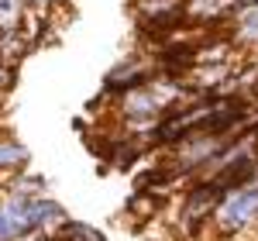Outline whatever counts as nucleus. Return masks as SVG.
Returning a JSON list of instances; mask_svg holds the SVG:
<instances>
[{"label": "nucleus", "mask_w": 258, "mask_h": 241, "mask_svg": "<svg viewBox=\"0 0 258 241\" xmlns=\"http://www.w3.org/2000/svg\"><path fill=\"white\" fill-rule=\"evenodd\" d=\"M28 241H62L59 231H38V234H31Z\"/></svg>", "instance_id": "nucleus-8"}, {"label": "nucleus", "mask_w": 258, "mask_h": 241, "mask_svg": "<svg viewBox=\"0 0 258 241\" xmlns=\"http://www.w3.org/2000/svg\"><path fill=\"white\" fill-rule=\"evenodd\" d=\"M155 76H159L155 55H152V52H131V55L117 59L110 69H107V76H103V83H100L97 103L117 100V97L127 93V90H138V86H145V83L155 80Z\"/></svg>", "instance_id": "nucleus-2"}, {"label": "nucleus", "mask_w": 258, "mask_h": 241, "mask_svg": "<svg viewBox=\"0 0 258 241\" xmlns=\"http://www.w3.org/2000/svg\"><path fill=\"white\" fill-rule=\"evenodd\" d=\"M28 165H31L28 145H24L18 135H11L7 128H0V176L7 179L11 172H21V169H28Z\"/></svg>", "instance_id": "nucleus-4"}, {"label": "nucleus", "mask_w": 258, "mask_h": 241, "mask_svg": "<svg viewBox=\"0 0 258 241\" xmlns=\"http://www.w3.org/2000/svg\"><path fill=\"white\" fill-rule=\"evenodd\" d=\"M62 238L69 241H107V234L100 231V227H93V224H83V221H73V217H66V221L55 227Z\"/></svg>", "instance_id": "nucleus-5"}, {"label": "nucleus", "mask_w": 258, "mask_h": 241, "mask_svg": "<svg viewBox=\"0 0 258 241\" xmlns=\"http://www.w3.org/2000/svg\"><path fill=\"white\" fill-rule=\"evenodd\" d=\"M0 197H4V176H0Z\"/></svg>", "instance_id": "nucleus-9"}, {"label": "nucleus", "mask_w": 258, "mask_h": 241, "mask_svg": "<svg viewBox=\"0 0 258 241\" xmlns=\"http://www.w3.org/2000/svg\"><path fill=\"white\" fill-rule=\"evenodd\" d=\"M14 80H18V66H7V62H0V100L11 93Z\"/></svg>", "instance_id": "nucleus-7"}, {"label": "nucleus", "mask_w": 258, "mask_h": 241, "mask_svg": "<svg viewBox=\"0 0 258 241\" xmlns=\"http://www.w3.org/2000/svg\"><path fill=\"white\" fill-rule=\"evenodd\" d=\"M255 227H258V169L248 183L231 186L227 193H220L207 231L217 234L220 241H238Z\"/></svg>", "instance_id": "nucleus-1"}, {"label": "nucleus", "mask_w": 258, "mask_h": 241, "mask_svg": "<svg viewBox=\"0 0 258 241\" xmlns=\"http://www.w3.org/2000/svg\"><path fill=\"white\" fill-rule=\"evenodd\" d=\"M62 241H69V238H62Z\"/></svg>", "instance_id": "nucleus-10"}, {"label": "nucleus", "mask_w": 258, "mask_h": 241, "mask_svg": "<svg viewBox=\"0 0 258 241\" xmlns=\"http://www.w3.org/2000/svg\"><path fill=\"white\" fill-rule=\"evenodd\" d=\"M0 241H24V231H21V224L4 210V203H0Z\"/></svg>", "instance_id": "nucleus-6"}, {"label": "nucleus", "mask_w": 258, "mask_h": 241, "mask_svg": "<svg viewBox=\"0 0 258 241\" xmlns=\"http://www.w3.org/2000/svg\"><path fill=\"white\" fill-rule=\"evenodd\" d=\"M224 35L231 38V45L238 48L241 55H258V0L241 7L234 18L227 21Z\"/></svg>", "instance_id": "nucleus-3"}]
</instances>
